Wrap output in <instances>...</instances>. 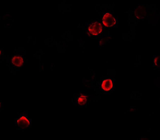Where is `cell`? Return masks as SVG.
Masks as SVG:
<instances>
[{
  "mask_svg": "<svg viewBox=\"0 0 160 140\" xmlns=\"http://www.w3.org/2000/svg\"><path fill=\"white\" fill-rule=\"evenodd\" d=\"M102 22L105 26L111 27L115 24L116 20L111 14L109 13H106L103 16Z\"/></svg>",
  "mask_w": 160,
  "mask_h": 140,
  "instance_id": "obj_1",
  "label": "cell"
},
{
  "mask_svg": "<svg viewBox=\"0 0 160 140\" xmlns=\"http://www.w3.org/2000/svg\"><path fill=\"white\" fill-rule=\"evenodd\" d=\"M88 30L90 33L92 35H96L102 31V26L100 22H95L90 24Z\"/></svg>",
  "mask_w": 160,
  "mask_h": 140,
  "instance_id": "obj_2",
  "label": "cell"
},
{
  "mask_svg": "<svg viewBox=\"0 0 160 140\" xmlns=\"http://www.w3.org/2000/svg\"><path fill=\"white\" fill-rule=\"evenodd\" d=\"M12 62L14 66L17 67L22 66L24 62L23 58L21 56L18 55H15L12 58Z\"/></svg>",
  "mask_w": 160,
  "mask_h": 140,
  "instance_id": "obj_3",
  "label": "cell"
},
{
  "mask_svg": "<svg viewBox=\"0 0 160 140\" xmlns=\"http://www.w3.org/2000/svg\"><path fill=\"white\" fill-rule=\"evenodd\" d=\"M87 101V96L83 94L80 95L78 98L77 100V102L78 104L80 105L85 104Z\"/></svg>",
  "mask_w": 160,
  "mask_h": 140,
  "instance_id": "obj_6",
  "label": "cell"
},
{
  "mask_svg": "<svg viewBox=\"0 0 160 140\" xmlns=\"http://www.w3.org/2000/svg\"><path fill=\"white\" fill-rule=\"evenodd\" d=\"M112 81L109 79L104 80L101 84L102 88L105 91H108L110 90L112 88Z\"/></svg>",
  "mask_w": 160,
  "mask_h": 140,
  "instance_id": "obj_4",
  "label": "cell"
},
{
  "mask_svg": "<svg viewBox=\"0 0 160 140\" xmlns=\"http://www.w3.org/2000/svg\"><path fill=\"white\" fill-rule=\"evenodd\" d=\"M136 15L138 18L142 19L145 17V11L142 7H139V8L136 9Z\"/></svg>",
  "mask_w": 160,
  "mask_h": 140,
  "instance_id": "obj_5",
  "label": "cell"
}]
</instances>
